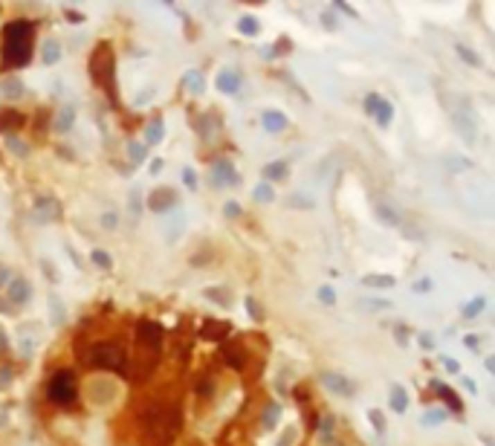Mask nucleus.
I'll list each match as a JSON object with an SVG mask.
<instances>
[{"label": "nucleus", "instance_id": "16", "mask_svg": "<svg viewBox=\"0 0 495 446\" xmlns=\"http://www.w3.org/2000/svg\"><path fill=\"white\" fill-rule=\"evenodd\" d=\"M371 117L376 119V125H379V128H388V125H391V119H394V105L388 102L385 96H379V102H376V108H374Z\"/></svg>", "mask_w": 495, "mask_h": 446}, {"label": "nucleus", "instance_id": "52", "mask_svg": "<svg viewBox=\"0 0 495 446\" xmlns=\"http://www.w3.org/2000/svg\"><path fill=\"white\" fill-rule=\"evenodd\" d=\"M293 440H295V429H290V432L281 438V443H278V446H293Z\"/></svg>", "mask_w": 495, "mask_h": 446}, {"label": "nucleus", "instance_id": "25", "mask_svg": "<svg viewBox=\"0 0 495 446\" xmlns=\"http://www.w3.org/2000/svg\"><path fill=\"white\" fill-rule=\"evenodd\" d=\"M0 93H3L6 98H21L24 96V85H21V78H6V81H0Z\"/></svg>", "mask_w": 495, "mask_h": 446}, {"label": "nucleus", "instance_id": "30", "mask_svg": "<svg viewBox=\"0 0 495 446\" xmlns=\"http://www.w3.org/2000/svg\"><path fill=\"white\" fill-rule=\"evenodd\" d=\"M61 58V44L58 41H46L44 44V64H55Z\"/></svg>", "mask_w": 495, "mask_h": 446}, {"label": "nucleus", "instance_id": "8", "mask_svg": "<svg viewBox=\"0 0 495 446\" xmlns=\"http://www.w3.org/2000/svg\"><path fill=\"white\" fill-rule=\"evenodd\" d=\"M137 339H139V345H142V348L159 351V345H162V327H159L157 322H148V319H142V322L137 325Z\"/></svg>", "mask_w": 495, "mask_h": 446}, {"label": "nucleus", "instance_id": "1", "mask_svg": "<svg viewBox=\"0 0 495 446\" xmlns=\"http://www.w3.org/2000/svg\"><path fill=\"white\" fill-rule=\"evenodd\" d=\"M32 38H35V29H32L29 21L18 18L9 21L3 26V58L12 67H21L32 58Z\"/></svg>", "mask_w": 495, "mask_h": 446}, {"label": "nucleus", "instance_id": "47", "mask_svg": "<svg viewBox=\"0 0 495 446\" xmlns=\"http://www.w3.org/2000/svg\"><path fill=\"white\" fill-rule=\"evenodd\" d=\"M368 310H388L391 307V302H362Z\"/></svg>", "mask_w": 495, "mask_h": 446}, {"label": "nucleus", "instance_id": "28", "mask_svg": "<svg viewBox=\"0 0 495 446\" xmlns=\"http://www.w3.org/2000/svg\"><path fill=\"white\" fill-rule=\"evenodd\" d=\"M484 307H487V299H484V295H475L472 302H467V305H464V316H467V319L481 316V310H484Z\"/></svg>", "mask_w": 495, "mask_h": 446}, {"label": "nucleus", "instance_id": "49", "mask_svg": "<svg viewBox=\"0 0 495 446\" xmlns=\"http://www.w3.org/2000/svg\"><path fill=\"white\" fill-rule=\"evenodd\" d=\"M165 169V162L162 160H151V165H148V171H151V174H159Z\"/></svg>", "mask_w": 495, "mask_h": 446}, {"label": "nucleus", "instance_id": "26", "mask_svg": "<svg viewBox=\"0 0 495 446\" xmlns=\"http://www.w3.org/2000/svg\"><path fill=\"white\" fill-rule=\"evenodd\" d=\"M203 295H206L209 302H220L223 307L232 305V293L223 290V287H209V290H203Z\"/></svg>", "mask_w": 495, "mask_h": 446}, {"label": "nucleus", "instance_id": "56", "mask_svg": "<svg viewBox=\"0 0 495 446\" xmlns=\"http://www.w3.org/2000/svg\"><path fill=\"white\" fill-rule=\"evenodd\" d=\"M464 386H467V388H469V391H472V394H475V391H478V386H475V383H472V379H469V377H464Z\"/></svg>", "mask_w": 495, "mask_h": 446}, {"label": "nucleus", "instance_id": "38", "mask_svg": "<svg viewBox=\"0 0 495 446\" xmlns=\"http://www.w3.org/2000/svg\"><path fill=\"white\" fill-rule=\"evenodd\" d=\"M443 418H446V415H443L440 409H428L426 415H423V423H426V426H440V423H443Z\"/></svg>", "mask_w": 495, "mask_h": 446}, {"label": "nucleus", "instance_id": "31", "mask_svg": "<svg viewBox=\"0 0 495 446\" xmlns=\"http://www.w3.org/2000/svg\"><path fill=\"white\" fill-rule=\"evenodd\" d=\"M186 90H189V93H197V96L203 93V76L197 73V70L186 73Z\"/></svg>", "mask_w": 495, "mask_h": 446}, {"label": "nucleus", "instance_id": "20", "mask_svg": "<svg viewBox=\"0 0 495 446\" xmlns=\"http://www.w3.org/2000/svg\"><path fill=\"white\" fill-rule=\"evenodd\" d=\"M278 418H281V406H278L275 400H270L267 406H263V411H261V426L270 432V429L278 426Z\"/></svg>", "mask_w": 495, "mask_h": 446}, {"label": "nucleus", "instance_id": "11", "mask_svg": "<svg viewBox=\"0 0 495 446\" xmlns=\"http://www.w3.org/2000/svg\"><path fill=\"white\" fill-rule=\"evenodd\" d=\"M322 379H324V386H327L330 391L339 394V397H354L356 388H354V383H351L348 377H342V374H324Z\"/></svg>", "mask_w": 495, "mask_h": 446}, {"label": "nucleus", "instance_id": "37", "mask_svg": "<svg viewBox=\"0 0 495 446\" xmlns=\"http://www.w3.org/2000/svg\"><path fill=\"white\" fill-rule=\"evenodd\" d=\"M368 420H371V426H374V432H379V435H383L385 432V418H383V411H376V409H371L368 411Z\"/></svg>", "mask_w": 495, "mask_h": 446}, {"label": "nucleus", "instance_id": "39", "mask_svg": "<svg viewBox=\"0 0 495 446\" xmlns=\"http://www.w3.org/2000/svg\"><path fill=\"white\" fill-rule=\"evenodd\" d=\"M223 214H226V218H232V221H235V218H241V214H243V209H241V203H238V200H226V203H223Z\"/></svg>", "mask_w": 495, "mask_h": 446}, {"label": "nucleus", "instance_id": "43", "mask_svg": "<svg viewBox=\"0 0 495 446\" xmlns=\"http://www.w3.org/2000/svg\"><path fill=\"white\" fill-rule=\"evenodd\" d=\"M432 287H435L432 278H417V282H415V293H428Z\"/></svg>", "mask_w": 495, "mask_h": 446}, {"label": "nucleus", "instance_id": "34", "mask_svg": "<svg viewBox=\"0 0 495 446\" xmlns=\"http://www.w3.org/2000/svg\"><path fill=\"white\" fill-rule=\"evenodd\" d=\"M243 305H246V313H250V316H252L255 322H263V310H261V305H258L255 295H246Z\"/></svg>", "mask_w": 495, "mask_h": 446}, {"label": "nucleus", "instance_id": "13", "mask_svg": "<svg viewBox=\"0 0 495 446\" xmlns=\"http://www.w3.org/2000/svg\"><path fill=\"white\" fill-rule=\"evenodd\" d=\"M73 122H76V108H73V105H64V108L55 113V119H53L55 134H67V130L73 128Z\"/></svg>", "mask_w": 495, "mask_h": 446}, {"label": "nucleus", "instance_id": "12", "mask_svg": "<svg viewBox=\"0 0 495 446\" xmlns=\"http://www.w3.org/2000/svg\"><path fill=\"white\" fill-rule=\"evenodd\" d=\"M214 87H218L220 93H226V96H235L241 90V76L235 70H220L218 78H214Z\"/></svg>", "mask_w": 495, "mask_h": 446}, {"label": "nucleus", "instance_id": "53", "mask_svg": "<svg viewBox=\"0 0 495 446\" xmlns=\"http://www.w3.org/2000/svg\"><path fill=\"white\" fill-rule=\"evenodd\" d=\"M130 209H134V214H139V209H142V206H139V194H137V191L130 194Z\"/></svg>", "mask_w": 495, "mask_h": 446}, {"label": "nucleus", "instance_id": "24", "mask_svg": "<svg viewBox=\"0 0 495 446\" xmlns=\"http://www.w3.org/2000/svg\"><path fill=\"white\" fill-rule=\"evenodd\" d=\"M238 29H241V35L255 38V35H258V29H261V24H258L255 15H241V18H238Z\"/></svg>", "mask_w": 495, "mask_h": 446}, {"label": "nucleus", "instance_id": "17", "mask_svg": "<svg viewBox=\"0 0 495 446\" xmlns=\"http://www.w3.org/2000/svg\"><path fill=\"white\" fill-rule=\"evenodd\" d=\"M223 359H226V366L229 368H235V371H241V368H246V348L243 345H229L226 348V354H223Z\"/></svg>", "mask_w": 495, "mask_h": 446}, {"label": "nucleus", "instance_id": "44", "mask_svg": "<svg viewBox=\"0 0 495 446\" xmlns=\"http://www.w3.org/2000/svg\"><path fill=\"white\" fill-rule=\"evenodd\" d=\"M183 183H186L189 189H197V174H194L191 169H183Z\"/></svg>", "mask_w": 495, "mask_h": 446}, {"label": "nucleus", "instance_id": "54", "mask_svg": "<svg viewBox=\"0 0 495 446\" xmlns=\"http://www.w3.org/2000/svg\"><path fill=\"white\" fill-rule=\"evenodd\" d=\"M6 284H9V270L0 267V287H6Z\"/></svg>", "mask_w": 495, "mask_h": 446}, {"label": "nucleus", "instance_id": "21", "mask_svg": "<svg viewBox=\"0 0 495 446\" xmlns=\"http://www.w3.org/2000/svg\"><path fill=\"white\" fill-rule=\"evenodd\" d=\"M287 174H290L287 160H272V162L263 165V180H284Z\"/></svg>", "mask_w": 495, "mask_h": 446}, {"label": "nucleus", "instance_id": "23", "mask_svg": "<svg viewBox=\"0 0 495 446\" xmlns=\"http://www.w3.org/2000/svg\"><path fill=\"white\" fill-rule=\"evenodd\" d=\"M388 400H391V409L397 411V415H403V411L408 409V394H406V388H403V386H391Z\"/></svg>", "mask_w": 495, "mask_h": 446}, {"label": "nucleus", "instance_id": "4", "mask_svg": "<svg viewBox=\"0 0 495 446\" xmlns=\"http://www.w3.org/2000/svg\"><path fill=\"white\" fill-rule=\"evenodd\" d=\"M61 218V203L53 194H38L32 200V221L35 223H55Z\"/></svg>", "mask_w": 495, "mask_h": 446}, {"label": "nucleus", "instance_id": "10", "mask_svg": "<svg viewBox=\"0 0 495 446\" xmlns=\"http://www.w3.org/2000/svg\"><path fill=\"white\" fill-rule=\"evenodd\" d=\"M261 125H263V130H270V134H281V130H287L290 119H287V113L275 110V108H267L261 113Z\"/></svg>", "mask_w": 495, "mask_h": 446}, {"label": "nucleus", "instance_id": "29", "mask_svg": "<svg viewBox=\"0 0 495 446\" xmlns=\"http://www.w3.org/2000/svg\"><path fill=\"white\" fill-rule=\"evenodd\" d=\"M252 197H255L258 203H272V200H275V191H272L270 183H258L255 191H252Z\"/></svg>", "mask_w": 495, "mask_h": 446}, {"label": "nucleus", "instance_id": "14", "mask_svg": "<svg viewBox=\"0 0 495 446\" xmlns=\"http://www.w3.org/2000/svg\"><path fill=\"white\" fill-rule=\"evenodd\" d=\"M362 284L371 287V290H388L397 284V278L388 275V273H368V275H362Z\"/></svg>", "mask_w": 495, "mask_h": 446}, {"label": "nucleus", "instance_id": "7", "mask_svg": "<svg viewBox=\"0 0 495 446\" xmlns=\"http://www.w3.org/2000/svg\"><path fill=\"white\" fill-rule=\"evenodd\" d=\"M177 203V191L174 189H157L145 197V209L154 212V214H162V212H171V206Z\"/></svg>", "mask_w": 495, "mask_h": 446}, {"label": "nucleus", "instance_id": "22", "mask_svg": "<svg viewBox=\"0 0 495 446\" xmlns=\"http://www.w3.org/2000/svg\"><path fill=\"white\" fill-rule=\"evenodd\" d=\"M226 334H229V325L226 322H214V319H209V322H203V336L206 339H226Z\"/></svg>", "mask_w": 495, "mask_h": 446}, {"label": "nucleus", "instance_id": "3", "mask_svg": "<svg viewBox=\"0 0 495 446\" xmlns=\"http://www.w3.org/2000/svg\"><path fill=\"white\" fill-rule=\"evenodd\" d=\"M46 397L55 406H73L76 400V377L73 371H55L46 386Z\"/></svg>", "mask_w": 495, "mask_h": 446}, {"label": "nucleus", "instance_id": "27", "mask_svg": "<svg viewBox=\"0 0 495 446\" xmlns=\"http://www.w3.org/2000/svg\"><path fill=\"white\" fill-rule=\"evenodd\" d=\"M376 218L383 221L385 226H397L400 223V218H397V212H394L388 203H376Z\"/></svg>", "mask_w": 495, "mask_h": 446}, {"label": "nucleus", "instance_id": "19", "mask_svg": "<svg viewBox=\"0 0 495 446\" xmlns=\"http://www.w3.org/2000/svg\"><path fill=\"white\" fill-rule=\"evenodd\" d=\"M432 391H435V394H440V397L446 400V406H449L452 411H460V409H464V403H460V394H458L455 388L443 386V383H432Z\"/></svg>", "mask_w": 495, "mask_h": 446}, {"label": "nucleus", "instance_id": "50", "mask_svg": "<svg viewBox=\"0 0 495 446\" xmlns=\"http://www.w3.org/2000/svg\"><path fill=\"white\" fill-rule=\"evenodd\" d=\"M333 6H336L339 12H345V15H348V18H356V12H354L348 3H342V0H339V3H333Z\"/></svg>", "mask_w": 495, "mask_h": 446}, {"label": "nucleus", "instance_id": "5", "mask_svg": "<svg viewBox=\"0 0 495 446\" xmlns=\"http://www.w3.org/2000/svg\"><path fill=\"white\" fill-rule=\"evenodd\" d=\"M241 183V174L235 171V165L229 160H218L211 165V186L226 189V186H238Z\"/></svg>", "mask_w": 495, "mask_h": 446}, {"label": "nucleus", "instance_id": "32", "mask_svg": "<svg viewBox=\"0 0 495 446\" xmlns=\"http://www.w3.org/2000/svg\"><path fill=\"white\" fill-rule=\"evenodd\" d=\"M90 261L96 264L98 270H110V267H113V258H110V252H105V250H93V252H90Z\"/></svg>", "mask_w": 495, "mask_h": 446}, {"label": "nucleus", "instance_id": "2", "mask_svg": "<svg viewBox=\"0 0 495 446\" xmlns=\"http://www.w3.org/2000/svg\"><path fill=\"white\" fill-rule=\"evenodd\" d=\"M90 362L98 368H105V371H125L128 357H125V348L119 342H98V345H93Z\"/></svg>", "mask_w": 495, "mask_h": 446}, {"label": "nucleus", "instance_id": "48", "mask_svg": "<svg viewBox=\"0 0 495 446\" xmlns=\"http://www.w3.org/2000/svg\"><path fill=\"white\" fill-rule=\"evenodd\" d=\"M102 223H105L107 229H113V226H116V212H105V218H102Z\"/></svg>", "mask_w": 495, "mask_h": 446}, {"label": "nucleus", "instance_id": "41", "mask_svg": "<svg viewBox=\"0 0 495 446\" xmlns=\"http://www.w3.org/2000/svg\"><path fill=\"white\" fill-rule=\"evenodd\" d=\"M322 24H324V29H330V32H333V29L339 26V24H336V15L330 12V9H327V12L322 15Z\"/></svg>", "mask_w": 495, "mask_h": 446}, {"label": "nucleus", "instance_id": "36", "mask_svg": "<svg viewBox=\"0 0 495 446\" xmlns=\"http://www.w3.org/2000/svg\"><path fill=\"white\" fill-rule=\"evenodd\" d=\"M128 157L134 160V162H142L148 157V148L142 142H128Z\"/></svg>", "mask_w": 495, "mask_h": 446}, {"label": "nucleus", "instance_id": "35", "mask_svg": "<svg viewBox=\"0 0 495 446\" xmlns=\"http://www.w3.org/2000/svg\"><path fill=\"white\" fill-rule=\"evenodd\" d=\"M6 148H9L12 154H18V157H29L26 142H24V139H18V137H6Z\"/></svg>", "mask_w": 495, "mask_h": 446}, {"label": "nucleus", "instance_id": "40", "mask_svg": "<svg viewBox=\"0 0 495 446\" xmlns=\"http://www.w3.org/2000/svg\"><path fill=\"white\" fill-rule=\"evenodd\" d=\"M319 302L322 305H336V293H333V287H319Z\"/></svg>", "mask_w": 495, "mask_h": 446}, {"label": "nucleus", "instance_id": "18", "mask_svg": "<svg viewBox=\"0 0 495 446\" xmlns=\"http://www.w3.org/2000/svg\"><path fill=\"white\" fill-rule=\"evenodd\" d=\"M162 137H165V125H162V119H151L145 125V148H154V145H159L162 142Z\"/></svg>", "mask_w": 495, "mask_h": 446}, {"label": "nucleus", "instance_id": "33", "mask_svg": "<svg viewBox=\"0 0 495 446\" xmlns=\"http://www.w3.org/2000/svg\"><path fill=\"white\" fill-rule=\"evenodd\" d=\"M458 55H460V58H464L467 64H472V67H481V64H484V61H481V55H478V53H475V49H469V46H464V44H458Z\"/></svg>", "mask_w": 495, "mask_h": 446}, {"label": "nucleus", "instance_id": "15", "mask_svg": "<svg viewBox=\"0 0 495 446\" xmlns=\"http://www.w3.org/2000/svg\"><path fill=\"white\" fill-rule=\"evenodd\" d=\"M24 125V117L18 110H0V134H6V137H12V130H18Z\"/></svg>", "mask_w": 495, "mask_h": 446}, {"label": "nucleus", "instance_id": "9", "mask_svg": "<svg viewBox=\"0 0 495 446\" xmlns=\"http://www.w3.org/2000/svg\"><path fill=\"white\" fill-rule=\"evenodd\" d=\"M6 299H9V305H15V307L26 305V302L32 299V287H29V282H24V278H12V282L6 284Z\"/></svg>", "mask_w": 495, "mask_h": 446}, {"label": "nucleus", "instance_id": "51", "mask_svg": "<svg viewBox=\"0 0 495 446\" xmlns=\"http://www.w3.org/2000/svg\"><path fill=\"white\" fill-rule=\"evenodd\" d=\"M443 366H446V371H452V374H458V371H460L458 359H443Z\"/></svg>", "mask_w": 495, "mask_h": 446}, {"label": "nucleus", "instance_id": "6", "mask_svg": "<svg viewBox=\"0 0 495 446\" xmlns=\"http://www.w3.org/2000/svg\"><path fill=\"white\" fill-rule=\"evenodd\" d=\"M452 119H455V130H458L460 137H464V142H475V137H478V128H475V113L464 105V108L452 110Z\"/></svg>", "mask_w": 495, "mask_h": 446}, {"label": "nucleus", "instance_id": "55", "mask_svg": "<svg viewBox=\"0 0 495 446\" xmlns=\"http://www.w3.org/2000/svg\"><path fill=\"white\" fill-rule=\"evenodd\" d=\"M464 342H467V348H478V336H467Z\"/></svg>", "mask_w": 495, "mask_h": 446}, {"label": "nucleus", "instance_id": "46", "mask_svg": "<svg viewBox=\"0 0 495 446\" xmlns=\"http://www.w3.org/2000/svg\"><path fill=\"white\" fill-rule=\"evenodd\" d=\"M376 102H379V93H368V96H365V110H368V113H374Z\"/></svg>", "mask_w": 495, "mask_h": 446}, {"label": "nucleus", "instance_id": "42", "mask_svg": "<svg viewBox=\"0 0 495 446\" xmlns=\"http://www.w3.org/2000/svg\"><path fill=\"white\" fill-rule=\"evenodd\" d=\"M12 386V368H0V391H6Z\"/></svg>", "mask_w": 495, "mask_h": 446}, {"label": "nucleus", "instance_id": "45", "mask_svg": "<svg viewBox=\"0 0 495 446\" xmlns=\"http://www.w3.org/2000/svg\"><path fill=\"white\" fill-rule=\"evenodd\" d=\"M287 203H290V206H304V209H310V206H313V200H304V197H299V194H293Z\"/></svg>", "mask_w": 495, "mask_h": 446}]
</instances>
